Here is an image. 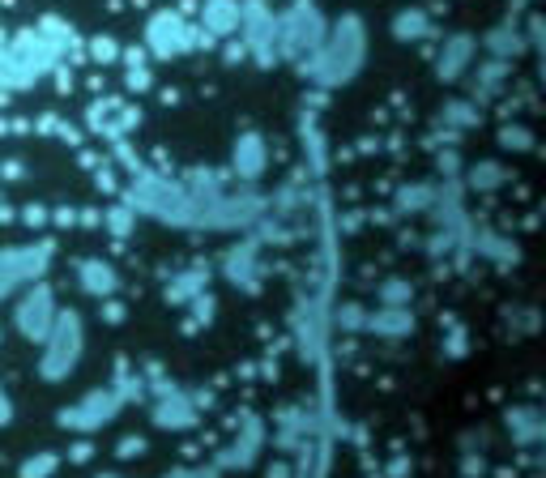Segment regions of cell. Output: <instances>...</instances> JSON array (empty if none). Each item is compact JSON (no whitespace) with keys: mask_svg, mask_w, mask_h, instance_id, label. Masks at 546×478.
<instances>
[{"mask_svg":"<svg viewBox=\"0 0 546 478\" xmlns=\"http://www.w3.org/2000/svg\"><path fill=\"white\" fill-rule=\"evenodd\" d=\"M39 346H43L39 350V376L47 380V385L69 380L77 372V363H82V355H86V321H82V312L60 308L52 329L43 333Z\"/></svg>","mask_w":546,"mask_h":478,"instance_id":"1","label":"cell"},{"mask_svg":"<svg viewBox=\"0 0 546 478\" xmlns=\"http://www.w3.org/2000/svg\"><path fill=\"white\" fill-rule=\"evenodd\" d=\"M120 406H124V393H120L116 385H103V389H90V393L82 397V402L64 406L56 423H60V427H69V432L90 436V432H99V427H107L111 419H116Z\"/></svg>","mask_w":546,"mask_h":478,"instance_id":"2","label":"cell"},{"mask_svg":"<svg viewBox=\"0 0 546 478\" xmlns=\"http://www.w3.org/2000/svg\"><path fill=\"white\" fill-rule=\"evenodd\" d=\"M52 261V244H26V248H5L0 252V299L26 291L30 282H39Z\"/></svg>","mask_w":546,"mask_h":478,"instance_id":"3","label":"cell"},{"mask_svg":"<svg viewBox=\"0 0 546 478\" xmlns=\"http://www.w3.org/2000/svg\"><path fill=\"white\" fill-rule=\"evenodd\" d=\"M56 295H52V286H47L43 278L39 282H30L26 291L18 295V308H13V325H18V333L26 342H43V333L52 329L56 321Z\"/></svg>","mask_w":546,"mask_h":478,"instance_id":"4","label":"cell"},{"mask_svg":"<svg viewBox=\"0 0 546 478\" xmlns=\"http://www.w3.org/2000/svg\"><path fill=\"white\" fill-rule=\"evenodd\" d=\"M77 278H82V291L94 295V299L116 295V286H120L116 265H107V261H99V257H90V261L77 265Z\"/></svg>","mask_w":546,"mask_h":478,"instance_id":"5","label":"cell"},{"mask_svg":"<svg viewBox=\"0 0 546 478\" xmlns=\"http://www.w3.org/2000/svg\"><path fill=\"white\" fill-rule=\"evenodd\" d=\"M192 419H197V414L184 406L180 393H167L163 402L154 406V423H158V427H175V432H180V427H192Z\"/></svg>","mask_w":546,"mask_h":478,"instance_id":"6","label":"cell"},{"mask_svg":"<svg viewBox=\"0 0 546 478\" xmlns=\"http://www.w3.org/2000/svg\"><path fill=\"white\" fill-rule=\"evenodd\" d=\"M56 470H60V453L43 449V453H35V457L22 461V466H18V478H52Z\"/></svg>","mask_w":546,"mask_h":478,"instance_id":"7","label":"cell"},{"mask_svg":"<svg viewBox=\"0 0 546 478\" xmlns=\"http://www.w3.org/2000/svg\"><path fill=\"white\" fill-rule=\"evenodd\" d=\"M410 325H414L410 312H401V308H384V312H376V321H372V329H380V333H401Z\"/></svg>","mask_w":546,"mask_h":478,"instance_id":"8","label":"cell"},{"mask_svg":"<svg viewBox=\"0 0 546 478\" xmlns=\"http://www.w3.org/2000/svg\"><path fill=\"white\" fill-rule=\"evenodd\" d=\"M141 453H146V440H141V436H128L120 444V457H141Z\"/></svg>","mask_w":546,"mask_h":478,"instance_id":"9","label":"cell"},{"mask_svg":"<svg viewBox=\"0 0 546 478\" xmlns=\"http://www.w3.org/2000/svg\"><path fill=\"white\" fill-rule=\"evenodd\" d=\"M13 423V402H9V393L0 389V427H9Z\"/></svg>","mask_w":546,"mask_h":478,"instance_id":"10","label":"cell"},{"mask_svg":"<svg viewBox=\"0 0 546 478\" xmlns=\"http://www.w3.org/2000/svg\"><path fill=\"white\" fill-rule=\"evenodd\" d=\"M90 457V444L82 440V444H73V461H86Z\"/></svg>","mask_w":546,"mask_h":478,"instance_id":"11","label":"cell"}]
</instances>
